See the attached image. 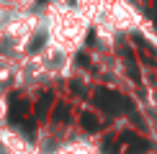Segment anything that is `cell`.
<instances>
[{
    "label": "cell",
    "mask_w": 157,
    "mask_h": 154,
    "mask_svg": "<svg viewBox=\"0 0 157 154\" xmlns=\"http://www.w3.org/2000/svg\"><path fill=\"white\" fill-rule=\"evenodd\" d=\"M8 121L10 123H21L26 128L23 121H29V103H23L18 95H10V111H8Z\"/></svg>",
    "instance_id": "obj_1"
},
{
    "label": "cell",
    "mask_w": 157,
    "mask_h": 154,
    "mask_svg": "<svg viewBox=\"0 0 157 154\" xmlns=\"http://www.w3.org/2000/svg\"><path fill=\"white\" fill-rule=\"evenodd\" d=\"M93 103H95V105H101V108H106L108 113H113V111H116V103H119V98H116V95H108L106 90H98V93L93 95Z\"/></svg>",
    "instance_id": "obj_2"
},
{
    "label": "cell",
    "mask_w": 157,
    "mask_h": 154,
    "mask_svg": "<svg viewBox=\"0 0 157 154\" xmlns=\"http://www.w3.org/2000/svg\"><path fill=\"white\" fill-rule=\"evenodd\" d=\"M49 105H52V95H41V100H39V105H36V116H39V118L47 116Z\"/></svg>",
    "instance_id": "obj_3"
},
{
    "label": "cell",
    "mask_w": 157,
    "mask_h": 154,
    "mask_svg": "<svg viewBox=\"0 0 157 154\" xmlns=\"http://www.w3.org/2000/svg\"><path fill=\"white\" fill-rule=\"evenodd\" d=\"M82 126H85V128H98V121H95L90 113H85V116H82Z\"/></svg>",
    "instance_id": "obj_4"
},
{
    "label": "cell",
    "mask_w": 157,
    "mask_h": 154,
    "mask_svg": "<svg viewBox=\"0 0 157 154\" xmlns=\"http://www.w3.org/2000/svg\"><path fill=\"white\" fill-rule=\"evenodd\" d=\"M54 121H67V108H57V113H54Z\"/></svg>",
    "instance_id": "obj_5"
},
{
    "label": "cell",
    "mask_w": 157,
    "mask_h": 154,
    "mask_svg": "<svg viewBox=\"0 0 157 154\" xmlns=\"http://www.w3.org/2000/svg\"><path fill=\"white\" fill-rule=\"evenodd\" d=\"M44 38H47V36H44V34H41V36H36V38H34V44H31V51H39V49H41V44H44Z\"/></svg>",
    "instance_id": "obj_6"
}]
</instances>
